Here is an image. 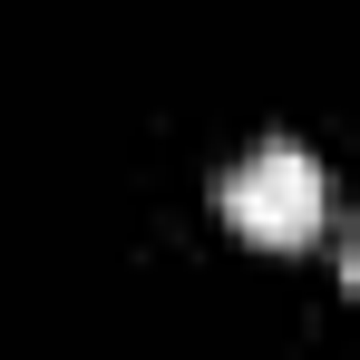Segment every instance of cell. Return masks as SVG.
Returning a JSON list of instances; mask_svg holds the SVG:
<instances>
[{"instance_id": "obj_1", "label": "cell", "mask_w": 360, "mask_h": 360, "mask_svg": "<svg viewBox=\"0 0 360 360\" xmlns=\"http://www.w3.org/2000/svg\"><path fill=\"white\" fill-rule=\"evenodd\" d=\"M321 205H331V185H321V156L302 136H253L224 176V214L253 243H302L321 224Z\"/></svg>"}]
</instances>
